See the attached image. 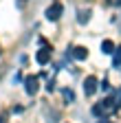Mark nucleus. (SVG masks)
<instances>
[{
    "mask_svg": "<svg viewBox=\"0 0 121 123\" xmlns=\"http://www.w3.org/2000/svg\"><path fill=\"white\" fill-rule=\"evenodd\" d=\"M82 24H86L88 20H90V9H79V18H77Z\"/></svg>",
    "mask_w": 121,
    "mask_h": 123,
    "instance_id": "nucleus-8",
    "label": "nucleus"
},
{
    "mask_svg": "<svg viewBox=\"0 0 121 123\" xmlns=\"http://www.w3.org/2000/svg\"><path fill=\"white\" fill-rule=\"evenodd\" d=\"M101 123H108V121H101Z\"/></svg>",
    "mask_w": 121,
    "mask_h": 123,
    "instance_id": "nucleus-13",
    "label": "nucleus"
},
{
    "mask_svg": "<svg viewBox=\"0 0 121 123\" xmlns=\"http://www.w3.org/2000/svg\"><path fill=\"white\" fill-rule=\"evenodd\" d=\"M62 11H64V7H62V5H59V2H53V5L46 9V20L57 22L59 18H62Z\"/></svg>",
    "mask_w": 121,
    "mask_h": 123,
    "instance_id": "nucleus-3",
    "label": "nucleus"
},
{
    "mask_svg": "<svg viewBox=\"0 0 121 123\" xmlns=\"http://www.w3.org/2000/svg\"><path fill=\"white\" fill-rule=\"evenodd\" d=\"M112 64H115V66L121 64V49H115V59H112Z\"/></svg>",
    "mask_w": 121,
    "mask_h": 123,
    "instance_id": "nucleus-9",
    "label": "nucleus"
},
{
    "mask_svg": "<svg viewBox=\"0 0 121 123\" xmlns=\"http://www.w3.org/2000/svg\"><path fill=\"white\" fill-rule=\"evenodd\" d=\"M115 108H117L115 99H106V101H101V103H97V105L93 108V114H95V117H101V114H108V112H112Z\"/></svg>",
    "mask_w": 121,
    "mask_h": 123,
    "instance_id": "nucleus-1",
    "label": "nucleus"
},
{
    "mask_svg": "<svg viewBox=\"0 0 121 123\" xmlns=\"http://www.w3.org/2000/svg\"><path fill=\"white\" fill-rule=\"evenodd\" d=\"M70 55H73L75 59H79V62H82V59L88 57V49H86V46H75V49L70 51Z\"/></svg>",
    "mask_w": 121,
    "mask_h": 123,
    "instance_id": "nucleus-6",
    "label": "nucleus"
},
{
    "mask_svg": "<svg viewBox=\"0 0 121 123\" xmlns=\"http://www.w3.org/2000/svg\"><path fill=\"white\" fill-rule=\"evenodd\" d=\"M0 123H7V117L5 114H0Z\"/></svg>",
    "mask_w": 121,
    "mask_h": 123,
    "instance_id": "nucleus-11",
    "label": "nucleus"
},
{
    "mask_svg": "<svg viewBox=\"0 0 121 123\" xmlns=\"http://www.w3.org/2000/svg\"><path fill=\"white\" fill-rule=\"evenodd\" d=\"M97 77L95 75H88L86 79H84V92H86V97H90V95H95L97 92Z\"/></svg>",
    "mask_w": 121,
    "mask_h": 123,
    "instance_id": "nucleus-4",
    "label": "nucleus"
},
{
    "mask_svg": "<svg viewBox=\"0 0 121 123\" xmlns=\"http://www.w3.org/2000/svg\"><path fill=\"white\" fill-rule=\"evenodd\" d=\"M73 97H75L73 90H64V99H66V101H73Z\"/></svg>",
    "mask_w": 121,
    "mask_h": 123,
    "instance_id": "nucleus-10",
    "label": "nucleus"
},
{
    "mask_svg": "<svg viewBox=\"0 0 121 123\" xmlns=\"http://www.w3.org/2000/svg\"><path fill=\"white\" fill-rule=\"evenodd\" d=\"M40 88V77L38 75H29L26 79H24V90H26V95H35Z\"/></svg>",
    "mask_w": 121,
    "mask_h": 123,
    "instance_id": "nucleus-2",
    "label": "nucleus"
},
{
    "mask_svg": "<svg viewBox=\"0 0 121 123\" xmlns=\"http://www.w3.org/2000/svg\"><path fill=\"white\" fill-rule=\"evenodd\" d=\"M35 62H38V64H49V62H51V49H49V46H42V49L35 53Z\"/></svg>",
    "mask_w": 121,
    "mask_h": 123,
    "instance_id": "nucleus-5",
    "label": "nucleus"
},
{
    "mask_svg": "<svg viewBox=\"0 0 121 123\" xmlns=\"http://www.w3.org/2000/svg\"><path fill=\"white\" fill-rule=\"evenodd\" d=\"M101 51H103L106 55H112V53H115V42H112V40H103V42H101Z\"/></svg>",
    "mask_w": 121,
    "mask_h": 123,
    "instance_id": "nucleus-7",
    "label": "nucleus"
},
{
    "mask_svg": "<svg viewBox=\"0 0 121 123\" xmlns=\"http://www.w3.org/2000/svg\"><path fill=\"white\" fill-rule=\"evenodd\" d=\"M18 2H20V5H24V2H26V0H18Z\"/></svg>",
    "mask_w": 121,
    "mask_h": 123,
    "instance_id": "nucleus-12",
    "label": "nucleus"
}]
</instances>
